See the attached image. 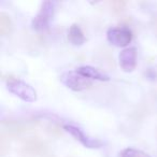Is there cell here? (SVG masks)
I'll return each instance as SVG.
<instances>
[{"instance_id": "cell-1", "label": "cell", "mask_w": 157, "mask_h": 157, "mask_svg": "<svg viewBox=\"0 0 157 157\" xmlns=\"http://www.w3.org/2000/svg\"><path fill=\"white\" fill-rule=\"evenodd\" d=\"M8 90L26 102H35L37 100V92L28 83L16 78H12L7 84Z\"/></svg>"}, {"instance_id": "cell-9", "label": "cell", "mask_w": 157, "mask_h": 157, "mask_svg": "<svg viewBox=\"0 0 157 157\" xmlns=\"http://www.w3.org/2000/svg\"><path fill=\"white\" fill-rule=\"evenodd\" d=\"M12 22L10 16L5 12L0 13V33L1 36H7L11 33Z\"/></svg>"}, {"instance_id": "cell-8", "label": "cell", "mask_w": 157, "mask_h": 157, "mask_svg": "<svg viewBox=\"0 0 157 157\" xmlns=\"http://www.w3.org/2000/svg\"><path fill=\"white\" fill-rule=\"evenodd\" d=\"M68 39L71 42L73 45H82L85 42V37L84 33L82 31V29L80 28V26L76 24H73L68 30Z\"/></svg>"}, {"instance_id": "cell-7", "label": "cell", "mask_w": 157, "mask_h": 157, "mask_svg": "<svg viewBox=\"0 0 157 157\" xmlns=\"http://www.w3.org/2000/svg\"><path fill=\"white\" fill-rule=\"evenodd\" d=\"M76 71L80 72L81 74H83L84 76H86L90 80H98V81H109L110 78L109 75H107L105 73L101 72L99 69L90 66H83L76 69Z\"/></svg>"}, {"instance_id": "cell-11", "label": "cell", "mask_w": 157, "mask_h": 157, "mask_svg": "<svg viewBox=\"0 0 157 157\" xmlns=\"http://www.w3.org/2000/svg\"><path fill=\"white\" fill-rule=\"evenodd\" d=\"M8 129L9 131H14V132H21V131L27 130V124L24 123H16V122H10L8 123Z\"/></svg>"}, {"instance_id": "cell-4", "label": "cell", "mask_w": 157, "mask_h": 157, "mask_svg": "<svg viewBox=\"0 0 157 157\" xmlns=\"http://www.w3.org/2000/svg\"><path fill=\"white\" fill-rule=\"evenodd\" d=\"M107 39L111 44L118 48L127 46L132 40V33L126 27H113L107 33Z\"/></svg>"}, {"instance_id": "cell-6", "label": "cell", "mask_w": 157, "mask_h": 157, "mask_svg": "<svg viewBox=\"0 0 157 157\" xmlns=\"http://www.w3.org/2000/svg\"><path fill=\"white\" fill-rule=\"evenodd\" d=\"M118 63L124 72H131L137 67V48H128L118 55Z\"/></svg>"}, {"instance_id": "cell-3", "label": "cell", "mask_w": 157, "mask_h": 157, "mask_svg": "<svg viewBox=\"0 0 157 157\" xmlns=\"http://www.w3.org/2000/svg\"><path fill=\"white\" fill-rule=\"evenodd\" d=\"M54 14V3L45 1L42 3L39 13L33 21V28L37 31H44L48 28L50 22Z\"/></svg>"}, {"instance_id": "cell-12", "label": "cell", "mask_w": 157, "mask_h": 157, "mask_svg": "<svg viewBox=\"0 0 157 157\" xmlns=\"http://www.w3.org/2000/svg\"><path fill=\"white\" fill-rule=\"evenodd\" d=\"M110 6L112 7L113 11L121 12L125 9V7L127 6V2L126 1H112V2H110Z\"/></svg>"}, {"instance_id": "cell-5", "label": "cell", "mask_w": 157, "mask_h": 157, "mask_svg": "<svg viewBox=\"0 0 157 157\" xmlns=\"http://www.w3.org/2000/svg\"><path fill=\"white\" fill-rule=\"evenodd\" d=\"M63 129H65L68 133H70L75 140H78V142H81L86 147H100V146L102 145V143H101L100 141L86 136L85 132H84L81 128H78V127H76V126H73V125H65Z\"/></svg>"}, {"instance_id": "cell-10", "label": "cell", "mask_w": 157, "mask_h": 157, "mask_svg": "<svg viewBox=\"0 0 157 157\" xmlns=\"http://www.w3.org/2000/svg\"><path fill=\"white\" fill-rule=\"evenodd\" d=\"M121 157H152V156L141 150H137V148H133V147H127L122 151Z\"/></svg>"}, {"instance_id": "cell-2", "label": "cell", "mask_w": 157, "mask_h": 157, "mask_svg": "<svg viewBox=\"0 0 157 157\" xmlns=\"http://www.w3.org/2000/svg\"><path fill=\"white\" fill-rule=\"evenodd\" d=\"M60 82L74 92H82L92 86V81L78 71H68L60 75Z\"/></svg>"}, {"instance_id": "cell-13", "label": "cell", "mask_w": 157, "mask_h": 157, "mask_svg": "<svg viewBox=\"0 0 157 157\" xmlns=\"http://www.w3.org/2000/svg\"><path fill=\"white\" fill-rule=\"evenodd\" d=\"M152 25H153V29H154L155 33H156V36H157V16H156V17L153 18Z\"/></svg>"}]
</instances>
